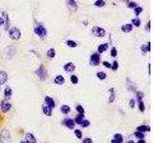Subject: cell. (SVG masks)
Returning <instances> with one entry per match:
<instances>
[{"label":"cell","mask_w":153,"mask_h":143,"mask_svg":"<svg viewBox=\"0 0 153 143\" xmlns=\"http://www.w3.org/2000/svg\"><path fill=\"white\" fill-rule=\"evenodd\" d=\"M138 143H146V141H145L144 139H141V140H139V141H138Z\"/></svg>","instance_id":"47"},{"label":"cell","mask_w":153,"mask_h":143,"mask_svg":"<svg viewBox=\"0 0 153 143\" xmlns=\"http://www.w3.org/2000/svg\"><path fill=\"white\" fill-rule=\"evenodd\" d=\"M35 33L37 34V36L41 38H44L46 35H47V30L43 27L42 25H37L36 28H35Z\"/></svg>","instance_id":"3"},{"label":"cell","mask_w":153,"mask_h":143,"mask_svg":"<svg viewBox=\"0 0 153 143\" xmlns=\"http://www.w3.org/2000/svg\"><path fill=\"white\" fill-rule=\"evenodd\" d=\"M139 109L142 113L145 112V104H144L143 101H140V103H139Z\"/></svg>","instance_id":"37"},{"label":"cell","mask_w":153,"mask_h":143,"mask_svg":"<svg viewBox=\"0 0 153 143\" xmlns=\"http://www.w3.org/2000/svg\"><path fill=\"white\" fill-rule=\"evenodd\" d=\"M45 103H46V105L47 106H49L50 108H55V101H54V99L52 98V97H50V96H46L45 97Z\"/></svg>","instance_id":"10"},{"label":"cell","mask_w":153,"mask_h":143,"mask_svg":"<svg viewBox=\"0 0 153 143\" xmlns=\"http://www.w3.org/2000/svg\"><path fill=\"white\" fill-rule=\"evenodd\" d=\"M100 59H101L100 54H93L90 57V64L93 66H98L100 64Z\"/></svg>","instance_id":"6"},{"label":"cell","mask_w":153,"mask_h":143,"mask_svg":"<svg viewBox=\"0 0 153 143\" xmlns=\"http://www.w3.org/2000/svg\"><path fill=\"white\" fill-rule=\"evenodd\" d=\"M67 5L69 10L72 11V12L77 11V9H78V5H77V3H76L75 0H67Z\"/></svg>","instance_id":"8"},{"label":"cell","mask_w":153,"mask_h":143,"mask_svg":"<svg viewBox=\"0 0 153 143\" xmlns=\"http://www.w3.org/2000/svg\"><path fill=\"white\" fill-rule=\"evenodd\" d=\"M84 119V114H79L76 116V119H75V122L77 124H80L82 122V120Z\"/></svg>","instance_id":"20"},{"label":"cell","mask_w":153,"mask_h":143,"mask_svg":"<svg viewBox=\"0 0 153 143\" xmlns=\"http://www.w3.org/2000/svg\"><path fill=\"white\" fill-rule=\"evenodd\" d=\"M103 65L105 66V67H107V68H111V64L109 62H107V61H104Z\"/></svg>","instance_id":"43"},{"label":"cell","mask_w":153,"mask_h":143,"mask_svg":"<svg viewBox=\"0 0 153 143\" xmlns=\"http://www.w3.org/2000/svg\"><path fill=\"white\" fill-rule=\"evenodd\" d=\"M11 107H12L11 103H9L8 101H3V102L1 103V106H0L1 111L3 113H8V111H10Z\"/></svg>","instance_id":"7"},{"label":"cell","mask_w":153,"mask_h":143,"mask_svg":"<svg viewBox=\"0 0 153 143\" xmlns=\"http://www.w3.org/2000/svg\"><path fill=\"white\" fill-rule=\"evenodd\" d=\"M117 50L116 48H112V50H111V56H113V57H115V56H117Z\"/></svg>","instance_id":"38"},{"label":"cell","mask_w":153,"mask_h":143,"mask_svg":"<svg viewBox=\"0 0 153 143\" xmlns=\"http://www.w3.org/2000/svg\"><path fill=\"white\" fill-rule=\"evenodd\" d=\"M114 139L119 140V141H121V142L123 141V137H122V135H120V134H116V135L114 136Z\"/></svg>","instance_id":"31"},{"label":"cell","mask_w":153,"mask_h":143,"mask_svg":"<svg viewBox=\"0 0 153 143\" xmlns=\"http://www.w3.org/2000/svg\"><path fill=\"white\" fill-rule=\"evenodd\" d=\"M71 82H72L73 84H78V82H79L78 76H77V75H72V76H71Z\"/></svg>","instance_id":"32"},{"label":"cell","mask_w":153,"mask_h":143,"mask_svg":"<svg viewBox=\"0 0 153 143\" xmlns=\"http://www.w3.org/2000/svg\"><path fill=\"white\" fill-rule=\"evenodd\" d=\"M47 56H49V57H51V58L55 57V51L54 50V49H50V50H48V52H47Z\"/></svg>","instance_id":"27"},{"label":"cell","mask_w":153,"mask_h":143,"mask_svg":"<svg viewBox=\"0 0 153 143\" xmlns=\"http://www.w3.org/2000/svg\"><path fill=\"white\" fill-rule=\"evenodd\" d=\"M26 141H27V143H36L37 139L34 137V135L28 133V134H26Z\"/></svg>","instance_id":"13"},{"label":"cell","mask_w":153,"mask_h":143,"mask_svg":"<svg viewBox=\"0 0 153 143\" xmlns=\"http://www.w3.org/2000/svg\"><path fill=\"white\" fill-rule=\"evenodd\" d=\"M137 97H138V99L139 100H142L143 99V97H144V93H142V92H138V93H137Z\"/></svg>","instance_id":"40"},{"label":"cell","mask_w":153,"mask_h":143,"mask_svg":"<svg viewBox=\"0 0 153 143\" xmlns=\"http://www.w3.org/2000/svg\"><path fill=\"white\" fill-rule=\"evenodd\" d=\"M107 48H108V44H107V43L101 44V45L99 46V48H98L99 54H102L103 52H105V51L107 50Z\"/></svg>","instance_id":"15"},{"label":"cell","mask_w":153,"mask_h":143,"mask_svg":"<svg viewBox=\"0 0 153 143\" xmlns=\"http://www.w3.org/2000/svg\"><path fill=\"white\" fill-rule=\"evenodd\" d=\"M104 5H105V2H104L103 0H97V1L95 2V6L99 7V8H101V7H103Z\"/></svg>","instance_id":"26"},{"label":"cell","mask_w":153,"mask_h":143,"mask_svg":"<svg viewBox=\"0 0 153 143\" xmlns=\"http://www.w3.org/2000/svg\"><path fill=\"white\" fill-rule=\"evenodd\" d=\"M66 44H67L69 47H71V48L77 47V43H76L75 41H73V40H68L67 42H66Z\"/></svg>","instance_id":"29"},{"label":"cell","mask_w":153,"mask_h":143,"mask_svg":"<svg viewBox=\"0 0 153 143\" xmlns=\"http://www.w3.org/2000/svg\"><path fill=\"white\" fill-rule=\"evenodd\" d=\"M127 143H134V141H133V140H129Z\"/></svg>","instance_id":"48"},{"label":"cell","mask_w":153,"mask_h":143,"mask_svg":"<svg viewBox=\"0 0 153 143\" xmlns=\"http://www.w3.org/2000/svg\"><path fill=\"white\" fill-rule=\"evenodd\" d=\"M137 6H138V5H137V3H135V2H129L128 5H127L128 8H136Z\"/></svg>","instance_id":"39"},{"label":"cell","mask_w":153,"mask_h":143,"mask_svg":"<svg viewBox=\"0 0 153 143\" xmlns=\"http://www.w3.org/2000/svg\"><path fill=\"white\" fill-rule=\"evenodd\" d=\"M76 110H77V112L79 113L80 114H84V109H83V107L81 105H78L76 107Z\"/></svg>","instance_id":"28"},{"label":"cell","mask_w":153,"mask_h":143,"mask_svg":"<svg viewBox=\"0 0 153 143\" xmlns=\"http://www.w3.org/2000/svg\"><path fill=\"white\" fill-rule=\"evenodd\" d=\"M97 76H98L99 79H102V80H103V79H105L106 78V74L105 73H103V72H99L98 74H97Z\"/></svg>","instance_id":"23"},{"label":"cell","mask_w":153,"mask_h":143,"mask_svg":"<svg viewBox=\"0 0 153 143\" xmlns=\"http://www.w3.org/2000/svg\"><path fill=\"white\" fill-rule=\"evenodd\" d=\"M137 131H138V132H141V133L149 132V131H150V127H149V126H146V125H142V126H139V127L137 128Z\"/></svg>","instance_id":"18"},{"label":"cell","mask_w":153,"mask_h":143,"mask_svg":"<svg viewBox=\"0 0 153 143\" xmlns=\"http://www.w3.org/2000/svg\"><path fill=\"white\" fill-rule=\"evenodd\" d=\"M12 137L8 130H3L0 134V143H11Z\"/></svg>","instance_id":"1"},{"label":"cell","mask_w":153,"mask_h":143,"mask_svg":"<svg viewBox=\"0 0 153 143\" xmlns=\"http://www.w3.org/2000/svg\"><path fill=\"white\" fill-rule=\"evenodd\" d=\"M80 125H81L82 127H84V128H85V127H88V126L90 125V122H89V120L83 119V120H82V122L80 123Z\"/></svg>","instance_id":"35"},{"label":"cell","mask_w":153,"mask_h":143,"mask_svg":"<svg viewBox=\"0 0 153 143\" xmlns=\"http://www.w3.org/2000/svg\"><path fill=\"white\" fill-rule=\"evenodd\" d=\"M20 143H27V141H21Z\"/></svg>","instance_id":"49"},{"label":"cell","mask_w":153,"mask_h":143,"mask_svg":"<svg viewBox=\"0 0 153 143\" xmlns=\"http://www.w3.org/2000/svg\"><path fill=\"white\" fill-rule=\"evenodd\" d=\"M147 31H150V21L147 23Z\"/></svg>","instance_id":"46"},{"label":"cell","mask_w":153,"mask_h":143,"mask_svg":"<svg viewBox=\"0 0 153 143\" xmlns=\"http://www.w3.org/2000/svg\"><path fill=\"white\" fill-rule=\"evenodd\" d=\"M61 112L63 113V114H68V113L70 112V107L68 105L61 106Z\"/></svg>","instance_id":"25"},{"label":"cell","mask_w":153,"mask_h":143,"mask_svg":"<svg viewBox=\"0 0 153 143\" xmlns=\"http://www.w3.org/2000/svg\"><path fill=\"white\" fill-rule=\"evenodd\" d=\"M64 124L66 125V127L69 128V129H74L75 128V125H76V122L74 121L73 119H65L64 120Z\"/></svg>","instance_id":"11"},{"label":"cell","mask_w":153,"mask_h":143,"mask_svg":"<svg viewBox=\"0 0 153 143\" xmlns=\"http://www.w3.org/2000/svg\"><path fill=\"white\" fill-rule=\"evenodd\" d=\"M110 97H109V103H112L113 101H114V99H115V92H114V89L113 88H111L110 89Z\"/></svg>","instance_id":"24"},{"label":"cell","mask_w":153,"mask_h":143,"mask_svg":"<svg viewBox=\"0 0 153 143\" xmlns=\"http://www.w3.org/2000/svg\"><path fill=\"white\" fill-rule=\"evenodd\" d=\"M129 106H130L131 108H134V106H135L134 99H130V102H129Z\"/></svg>","instance_id":"42"},{"label":"cell","mask_w":153,"mask_h":143,"mask_svg":"<svg viewBox=\"0 0 153 143\" xmlns=\"http://www.w3.org/2000/svg\"><path fill=\"white\" fill-rule=\"evenodd\" d=\"M118 68H119V63H118V61H113L112 65H111V69L113 71H116V70H118Z\"/></svg>","instance_id":"30"},{"label":"cell","mask_w":153,"mask_h":143,"mask_svg":"<svg viewBox=\"0 0 153 143\" xmlns=\"http://www.w3.org/2000/svg\"><path fill=\"white\" fill-rule=\"evenodd\" d=\"M134 12H135V13L137 14V15H139L140 13L143 12V8L142 7H136V8H134Z\"/></svg>","instance_id":"33"},{"label":"cell","mask_w":153,"mask_h":143,"mask_svg":"<svg viewBox=\"0 0 153 143\" xmlns=\"http://www.w3.org/2000/svg\"><path fill=\"white\" fill-rule=\"evenodd\" d=\"M92 32H93L94 35H96V36H98V37H103L104 35H105V31H104V29L101 28V27H94V28L92 29Z\"/></svg>","instance_id":"5"},{"label":"cell","mask_w":153,"mask_h":143,"mask_svg":"<svg viewBox=\"0 0 153 143\" xmlns=\"http://www.w3.org/2000/svg\"><path fill=\"white\" fill-rule=\"evenodd\" d=\"M133 27H132V24H125L122 27V31L123 32H130L132 31Z\"/></svg>","instance_id":"14"},{"label":"cell","mask_w":153,"mask_h":143,"mask_svg":"<svg viewBox=\"0 0 153 143\" xmlns=\"http://www.w3.org/2000/svg\"><path fill=\"white\" fill-rule=\"evenodd\" d=\"M5 96H6L7 98H10L11 97V95H12V89L10 87H7L5 89Z\"/></svg>","instance_id":"22"},{"label":"cell","mask_w":153,"mask_h":143,"mask_svg":"<svg viewBox=\"0 0 153 143\" xmlns=\"http://www.w3.org/2000/svg\"><path fill=\"white\" fill-rule=\"evenodd\" d=\"M42 110H43V113L47 116H51L52 115V108H50L49 106H43Z\"/></svg>","instance_id":"16"},{"label":"cell","mask_w":153,"mask_h":143,"mask_svg":"<svg viewBox=\"0 0 153 143\" xmlns=\"http://www.w3.org/2000/svg\"><path fill=\"white\" fill-rule=\"evenodd\" d=\"M131 22H132V24L134 26H136V27H140V26H141V20H140V18H138V17L133 18Z\"/></svg>","instance_id":"21"},{"label":"cell","mask_w":153,"mask_h":143,"mask_svg":"<svg viewBox=\"0 0 153 143\" xmlns=\"http://www.w3.org/2000/svg\"><path fill=\"white\" fill-rule=\"evenodd\" d=\"M7 79H8V75L5 72H0V85H3L6 83Z\"/></svg>","instance_id":"12"},{"label":"cell","mask_w":153,"mask_h":143,"mask_svg":"<svg viewBox=\"0 0 153 143\" xmlns=\"http://www.w3.org/2000/svg\"><path fill=\"white\" fill-rule=\"evenodd\" d=\"M75 135L77 136L78 138H80V139L82 137V133L80 132V130H78V129H77V130H75Z\"/></svg>","instance_id":"36"},{"label":"cell","mask_w":153,"mask_h":143,"mask_svg":"<svg viewBox=\"0 0 153 143\" xmlns=\"http://www.w3.org/2000/svg\"><path fill=\"white\" fill-rule=\"evenodd\" d=\"M64 82H65V79H64V77L61 76V75H57V76L55 78V84H57V85H61V84H63Z\"/></svg>","instance_id":"17"},{"label":"cell","mask_w":153,"mask_h":143,"mask_svg":"<svg viewBox=\"0 0 153 143\" xmlns=\"http://www.w3.org/2000/svg\"><path fill=\"white\" fill-rule=\"evenodd\" d=\"M3 25H4V19L0 16V27H1V26H3Z\"/></svg>","instance_id":"44"},{"label":"cell","mask_w":153,"mask_h":143,"mask_svg":"<svg viewBox=\"0 0 153 143\" xmlns=\"http://www.w3.org/2000/svg\"><path fill=\"white\" fill-rule=\"evenodd\" d=\"M9 34H10V37L12 38V40H15V41L19 40V38L21 36V32H20L18 28H16V27L11 28L10 31H9Z\"/></svg>","instance_id":"2"},{"label":"cell","mask_w":153,"mask_h":143,"mask_svg":"<svg viewBox=\"0 0 153 143\" xmlns=\"http://www.w3.org/2000/svg\"><path fill=\"white\" fill-rule=\"evenodd\" d=\"M135 137H137V138H140V139H143L144 137H145V136H144V134L143 133H141V132H136L135 133Z\"/></svg>","instance_id":"34"},{"label":"cell","mask_w":153,"mask_h":143,"mask_svg":"<svg viewBox=\"0 0 153 143\" xmlns=\"http://www.w3.org/2000/svg\"><path fill=\"white\" fill-rule=\"evenodd\" d=\"M141 50H142V52H143L144 54H146L147 52H150V42H148L147 45H146V44L142 45Z\"/></svg>","instance_id":"19"},{"label":"cell","mask_w":153,"mask_h":143,"mask_svg":"<svg viewBox=\"0 0 153 143\" xmlns=\"http://www.w3.org/2000/svg\"><path fill=\"white\" fill-rule=\"evenodd\" d=\"M83 143H93L91 138H89V137H87V138H84V140H83Z\"/></svg>","instance_id":"41"},{"label":"cell","mask_w":153,"mask_h":143,"mask_svg":"<svg viewBox=\"0 0 153 143\" xmlns=\"http://www.w3.org/2000/svg\"><path fill=\"white\" fill-rule=\"evenodd\" d=\"M111 143H122V142H121V141H119V140H116V139H114V138H113V139L111 140Z\"/></svg>","instance_id":"45"},{"label":"cell","mask_w":153,"mask_h":143,"mask_svg":"<svg viewBox=\"0 0 153 143\" xmlns=\"http://www.w3.org/2000/svg\"><path fill=\"white\" fill-rule=\"evenodd\" d=\"M63 69H64L65 72H67V73H71V72H74V71H75L76 67H75V65H74L72 62H69V63H67V64L64 65Z\"/></svg>","instance_id":"9"},{"label":"cell","mask_w":153,"mask_h":143,"mask_svg":"<svg viewBox=\"0 0 153 143\" xmlns=\"http://www.w3.org/2000/svg\"><path fill=\"white\" fill-rule=\"evenodd\" d=\"M37 76L41 79V80H45L46 79V77H47V71H46V69L44 68V66L41 65L39 68L37 70Z\"/></svg>","instance_id":"4"}]
</instances>
